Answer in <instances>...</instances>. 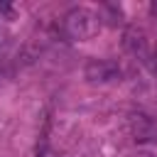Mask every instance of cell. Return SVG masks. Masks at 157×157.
<instances>
[{
    "label": "cell",
    "instance_id": "6da1fadb",
    "mask_svg": "<svg viewBox=\"0 0 157 157\" xmlns=\"http://www.w3.org/2000/svg\"><path fill=\"white\" fill-rule=\"evenodd\" d=\"M64 29L71 39H86L98 29V15H93L86 7H74L64 17Z\"/></svg>",
    "mask_w": 157,
    "mask_h": 157
},
{
    "label": "cell",
    "instance_id": "7a4b0ae2",
    "mask_svg": "<svg viewBox=\"0 0 157 157\" xmlns=\"http://www.w3.org/2000/svg\"><path fill=\"white\" fill-rule=\"evenodd\" d=\"M123 44H125V49L137 59V61H142L147 69H152V71H157V54L150 49V42H147V37H145V32L142 29H128L125 32V39H123Z\"/></svg>",
    "mask_w": 157,
    "mask_h": 157
},
{
    "label": "cell",
    "instance_id": "3957f363",
    "mask_svg": "<svg viewBox=\"0 0 157 157\" xmlns=\"http://www.w3.org/2000/svg\"><path fill=\"white\" fill-rule=\"evenodd\" d=\"M83 76L91 83H108V81L120 78V66L110 59H91L83 69Z\"/></svg>",
    "mask_w": 157,
    "mask_h": 157
},
{
    "label": "cell",
    "instance_id": "277c9868",
    "mask_svg": "<svg viewBox=\"0 0 157 157\" xmlns=\"http://www.w3.org/2000/svg\"><path fill=\"white\" fill-rule=\"evenodd\" d=\"M128 125H130V135L135 142H155L157 140V120L152 115L137 110L130 115Z\"/></svg>",
    "mask_w": 157,
    "mask_h": 157
},
{
    "label": "cell",
    "instance_id": "5b68a950",
    "mask_svg": "<svg viewBox=\"0 0 157 157\" xmlns=\"http://www.w3.org/2000/svg\"><path fill=\"white\" fill-rule=\"evenodd\" d=\"M37 157H59V155H56V152H54V150H49V147H42V150H39V155H37Z\"/></svg>",
    "mask_w": 157,
    "mask_h": 157
},
{
    "label": "cell",
    "instance_id": "8992f818",
    "mask_svg": "<svg viewBox=\"0 0 157 157\" xmlns=\"http://www.w3.org/2000/svg\"><path fill=\"white\" fill-rule=\"evenodd\" d=\"M5 78H7V74H5V69H0V86L5 83Z\"/></svg>",
    "mask_w": 157,
    "mask_h": 157
},
{
    "label": "cell",
    "instance_id": "52a82bcc",
    "mask_svg": "<svg viewBox=\"0 0 157 157\" xmlns=\"http://www.w3.org/2000/svg\"><path fill=\"white\" fill-rule=\"evenodd\" d=\"M128 157H152V155H147V152H137V155H128Z\"/></svg>",
    "mask_w": 157,
    "mask_h": 157
}]
</instances>
